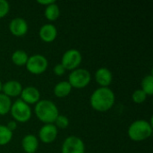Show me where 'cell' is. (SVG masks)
Wrapping results in <instances>:
<instances>
[{
  "label": "cell",
  "instance_id": "obj_1",
  "mask_svg": "<svg viewBox=\"0 0 153 153\" xmlns=\"http://www.w3.org/2000/svg\"><path fill=\"white\" fill-rule=\"evenodd\" d=\"M115 93L108 87H100L95 90L90 99L91 106L99 112H106L114 106Z\"/></svg>",
  "mask_w": 153,
  "mask_h": 153
},
{
  "label": "cell",
  "instance_id": "obj_2",
  "mask_svg": "<svg viewBox=\"0 0 153 153\" xmlns=\"http://www.w3.org/2000/svg\"><path fill=\"white\" fill-rule=\"evenodd\" d=\"M36 117L44 124H53L59 115L56 105L48 100H39L35 106Z\"/></svg>",
  "mask_w": 153,
  "mask_h": 153
},
{
  "label": "cell",
  "instance_id": "obj_3",
  "mask_svg": "<svg viewBox=\"0 0 153 153\" xmlns=\"http://www.w3.org/2000/svg\"><path fill=\"white\" fill-rule=\"evenodd\" d=\"M127 133L132 141L142 142L152 136V125L146 120L139 119L130 125Z\"/></svg>",
  "mask_w": 153,
  "mask_h": 153
},
{
  "label": "cell",
  "instance_id": "obj_4",
  "mask_svg": "<svg viewBox=\"0 0 153 153\" xmlns=\"http://www.w3.org/2000/svg\"><path fill=\"white\" fill-rule=\"evenodd\" d=\"M91 80V76L88 70L84 68H76L70 73L67 82L70 83L72 88L82 89L88 86Z\"/></svg>",
  "mask_w": 153,
  "mask_h": 153
},
{
  "label": "cell",
  "instance_id": "obj_5",
  "mask_svg": "<svg viewBox=\"0 0 153 153\" xmlns=\"http://www.w3.org/2000/svg\"><path fill=\"white\" fill-rule=\"evenodd\" d=\"M10 112L15 122L26 123L31 117V109L30 106L23 102L21 99L15 100L12 104Z\"/></svg>",
  "mask_w": 153,
  "mask_h": 153
},
{
  "label": "cell",
  "instance_id": "obj_6",
  "mask_svg": "<svg viewBox=\"0 0 153 153\" xmlns=\"http://www.w3.org/2000/svg\"><path fill=\"white\" fill-rule=\"evenodd\" d=\"M25 66H26V69L30 74L38 75L46 72L48 66V59L44 56L36 54L31 56H29Z\"/></svg>",
  "mask_w": 153,
  "mask_h": 153
},
{
  "label": "cell",
  "instance_id": "obj_7",
  "mask_svg": "<svg viewBox=\"0 0 153 153\" xmlns=\"http://www.w3.org/2000/svg\"><path fill=\"white\" fill-rule=\"evenodd\" d=\"M82 63V54L79 50L72 48L65 52L62 56L61 64L65 70L73 71L76 69Z\"/></svg>",
  "mask_w": 153,
  "mask_h": 153
},
{
  "label": "cell",
  "instance_id": "obj_8",
  "mask_svg": "<svg viewBox=\"0 0 153 153\" xmlns=\"http://www.w3.org/2000/svg\"><path fill=\"white\" fill-rule=\"evenodd\" d=\"M62 153H85L84 143L81 138L71 135L64 141Z\"/></svg>",
  "mask_w": 153,
  "mask_h": 153
},
{
  "label": "cell",
  "instance_id": "obj_9",
  "mask_svg": "<svg viewBox=\"0 0 153 153\" xmlns=\"http://www.w3.org/2000/svg\"><path fill=\"white\" fill-rule=\"evenodd\" d=\"M57 136V128L54 124H45L39 132V138L44 143H53Z\"/></svg>",
  "mask_w": 153,
  "mask_h": 153
},
{
  "label": "cell",
  "instance_id": "obj_10",
  "mask_svg": "<svg viewBox=\"0 0 153 153\" xmlns=\"http://www.w3.org/2000/svg\"><path fill=\"white\" fill-rule=\"evenodd\" d=\"M28 29H29V26H28L27 22L23 18H21V17L13 19L9 24V30L11 33L16 37L24 36L28 32Z\"/></svg>",
  "mask_w": 153,
  "mask_h": 153
},
{
  "label": "cell",
  "instance_id": "obj_11",
  "mask_svg": "<svg viewBox=\"0 0 153 153\" xmlns=\"http://www.w3.org/2000/svg\"><path fill=\"white\" fill-rule=\"evenodd\" d=\"M21 100L26 104H37L40 100L39 91L33 86H28L22 89L21 93Z\"/></svg>",
  "mask_w": 153,
  "mask_h": 153
},
{
  "label": "cell",
  "instance_id": "obj_12",
  "mask_svg": "<svg viewBox=\"0 0 153 153\" xmlns=\"http://www.w3.org/2000/svg\"><path fill=\"white\" fill-rule=\"evenodd\" d=\"M39 35L42 41L46 43H50L56 39L57 36V30L55 25L51 23H47L40 27Z\"/></svg>",
  "mask_w": 153,
  "mask_h": 153
},
{
  "label": "cell",
  "instance_id": "obj_13",
  "mask_svg": "<svg viewBox=\"0 0 153 153\" xmlns=\"http://www.w3.org/2000/svg\"><path fill=\"white\" fill-rule=\"evenodd\" d=\"M22 89V85L17 81H8L2 85L3 94L6 95L9 98L21 95Z\"/></svg>",
  "mask_w": 153,
  "mask_h": 153
},
{
  "label": "cell",
  "instance_id": "obj_14",
  "mask_svg": "<svg viewBox=\"0 0 153 153\" xmlns=\"http://www.w3.org/2000/svg\"><path fill=\"white\" fill-rule=\"evenodd\" d=\"M95 79L98 84L101 87H108L113 80L112 73L106 67L99 68L95 73Z\"/></svg>",
  "mask_w": 153,
  "mask_h": 153
},
{
  "label": "cell",
  "instance_id": "obj_15",
  "mask_svg": "<svg viewBox=\"0 0 153 153\" xmlns=\"http://www.w3.org/2000/svg\"><path fill=\"white\" fill-rule=\"evenodd\" d=\"M22 147L26 153H35L39 147V140L33 134H27L22 140Z\"/></svg>",
  "mask_w": 153,
  "mask_h": 153
},
{
  "label": "cell",
  "instance_id": "obj_16",
  "mask_svg": "<svg viewBox=\"0 0 153 153\" xmlns=\"http://www.w3.org/2000/svg\"><path fill=\"white\" fill-rule=\"evenodd\" d=\"M72 89V86L67 81H62L54 87V94L57 98H65L71 93Z\"/></svg>",
  "mask_w": 153,
  "mask_h": 153
},
{
  "label": "cell",
  "instance_id": "obj_17",
  "mask_svg": "<svg viewBox=\"0 0 153 153\" xmlns=\"http://www.w3.org/2000/svg\"><path fill=\"white\" fill-rule=\"evenodd\" d=\"M44 13H45V17L48 21L53 22V21H56L60 16V9L55 2V3L46 6Z\"/></svg>",
  "mask_w": 153,
  "mask_h": 153
},
{
  "label": "cell",
  "instance_id": "obj_18",
  "mask_svg": "<svg viewBox=\"0 0 153 153\" xmlns=\"http://www.w3.org/2000/svg\"><path fill=\"white\" fill-rule=\"evenodd\" d=\"M28 58H29V56L27 55V53L22 49L15 50L12 55V61L17 66L25 65L28 61Z\"/></svg>",
  "mask_w": 153,
  "mask_h": 153
},
{
  "label": "cell",
  "instance_id": "obj_19",
  "mask_svg": "<svg viewBox=\"0 0 153 153\" xmlns=\"http://www.w3.org/2000/svg\"><path fill=\"white\" fill-rule=\"evenodd\" d=\"M12 101L9 97L6 95L0 93V115L4 116L8 114L11 110Z\"/></svg>",
  "mask_w": 153,
  "mask_h": 153
},
{
  "label": "cell",
  "instance_id": "obj_20",
  "mask_svg": "<svg viewBox=\"0 0 153 153\" xmlns=\"http://www.w3.org/2000/svg\"><path fill=\"white\" fill-rule=\"evenodd\" d=\"M13 138V132H11L5 126L0 125V146L8 144Z\"/></svg>",
  "mask_w": 153,
  "mask_h": 153
},
{
  "label": "cell",
  "instance_id": "obj_21",
  "mask_svg": "<svg viewBox=\"0 0 153 153\" xmlns=\"http://www.w3.org/2000/svg\"><path fill=\"white\" fill-rule=\"evenodd\" d=\"M144 93L148 96L153 94V76L152 74L146 75L142 81V89Z\"/></svg>",
  "mask_w": 153,
  "mask_h": 153
},
{
  "label": "cell",
  "instance_id": "obj_22",
  "mask_svg": "<svg viewBox=\"0 0 153 153\" xmlns=\"http://www.w3.org/2000/svg\"><path fill=\"white\" fill-rule=\"evenodd\" d=\"M147 95L144 93V91L143 90H136L134 91L133 95H132V99L133 101L136 104H142L146 100Z\"/></svg>",
  "mask_w": 153,
  "mask_h": 153
},
{
  "label": "cell",
  "instance_id": "obj_23",
  "mask_svg": "<svg viewBox=\"0 0 153 153\" xmlns=\"http://www.w3.org/2000/svg\"><path fill=\"white\" fill-rule=\"evenodd\" d=\"M56 125V128H59V129H65L68 126H69V119L65 117V116H63V115H58V117L56 118L55 122H54Z\"/></svg>",
  "mask_w": 153,
  "mask_h": 153
},
{
  "label": "cell",
  "instance_id": "obj_24",
  "mask_svg": "<svg viewBox=\"0 0 153 153\" xmlns=\"http://www.w3.org/2000/svg\"><path fill=\"white\" fill-rule=\"evenodd\" d=\"M10 11V4L6 0H0V18L4 17Z\"/></svg>",
  "mask_w": 153,
  "mask_h": 153
},
{
  "label": "cell",
  "instance_id": "obj_25",
  "mask_svg": "<svg viewBox=\"0 0 153 153\" xmlns=\"http://www.w3.org/2000/svg\"><path fill=\"white\" fill-rule=\"evenodd\" d=\"M65 68L63 66V65L60 63V64H57V65H55V67H54V73L56 74V75H58V76H62L65 73Z\"/></svg>",
  "mask_w": 153,
  "mask_h": 153
},
{
  "label": "cell",
  "instance_id": "obj_26",
  "mask_svg": "<svg viewBox=\"0 0 153 153\" xmlns=\"http://www.w3.org/2000/svg\"><path fill=\"white\" fill-rule=\"evenodd\" d=\"M11 132H13V131H14L15 129H16V127H17V123L15 122V121H10V122H8V124L5 126Z\"/></svg>",
  "mask_w": 153,
  "mask_h": 153
},
{
  "label": "cell",
  "instance_id": "obj_27",
  "mask_svg": "<svg viewBox=\"0 0 153 153\" xmlns=\"http://www.w3.org/2000/svg\"><path fill=\"white\" fill-rule=\"evenodd\" d=\"M55 2H56L55 0H38V1H37L38 4H43V5H46V6L51 4H53V3H55Z\"/></svg>",
  "mask_w": 153,
  "mask_h": 153
},
{
  "label": "cell",
  "instance_id": "obj_28",
  "mask_svg": "<svg viewBox=\"0 0 153 153\" xmlns=\"http://www.w3.org/2000/svg\"><path fill=\"white\" fill-rule=\"evenodd\" d=\"M2 82H1V80H0V93H1V91H2Z\"/></svg>",
  "mask_w": 153,
  "mask_h": 153
}]
</instances>
